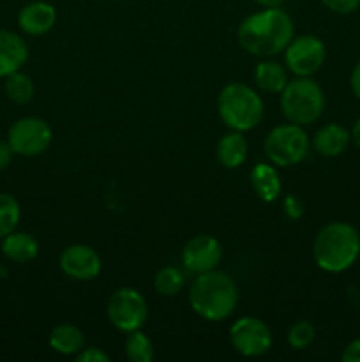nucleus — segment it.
Masks as SVG:
<instances>
[{
  "label": "nucleus",
  "mask_w": 360,
  "mask_h": 362,
  "mask_svg": "<svg viewBox=\"0 0 360 362\" xmlns=\"http://www.w3.org/2000/svg\"><path fill=\"white\" fill-rule=\"evenodd\" d=\"M240 46L256 57H274L284 52L295 37L292 16L281 7H268L244 18L236 32Z\"/></svg>",
  "instance_id": "1"
},
{
  "label": "nucleus",
  "mask_w": 360,
  "mask_h": 362,
  "mask_svg": "<svg viewBox=\"0 0 360 362\" xmlns=\"http://www.w3.org/2000/svg\"><path fill=\"white\" fill-rule=\"evenodd\" d=\"M239 290L233 278L221 271L198 274L189 290V304L194 313L208 322L226 320L235 311Z\"/></svg>",
  "instance_id": "2"
},
{
  "label": "nucleus",
  "mask_w": 360,
  "mask_h": 362,
  "mask_svg": "<svg viewBox=\"0 0 360 362\" xmlns=\"http://www.w3.org/2000/svg\"><path fill=\"white\" fill-rule=\"evenodd\" d=\"M359 255L360 233L349 223H328L314 237V262L325 272L337 274L346 271L355 264Z\"/></svg>",
  "instance_id": "3"
},
{
  "label": "nucleus",
  "mask_w": 360,
  "mask_h": 362,
  "mask_svg": "<svg viewBox=\"0 0 360 362\" xmlns=\"http://www.w3.org/2000/svg\"><path fill=\"white\" fill-rule=\"evenodd\" d=\"M217 112L222 122L233 131L254 129L263 120V99L246 83H228L217 98Z\"/></svg>",
  "instance_id": "4"
},
{
  "label": "nucleus",
  "mask_w": 360,
  "mask_h": 362,
  "mask_svg": "<svg viewBox=\"0 0 360 362\" xmlns=\"http://www.w3.org/2000/svg\"><path fill=\"white\" fill-rule=\"evenodd\" d=\"M281 108L288 122L314 124L325 112V92L311 76L289 80L281 92Z\"/></svg>",
  "instance_id": "5"
},
{
  "label": "nucleus",
  "mask_w": 360,
  "mask_h": 362,
  "mask_svg": "<svg viewBox=\"0 0 360 362\" xmlns=\"http://www.w3.org/2000/svg\"><path fill=\"white\" fill-rule=\"evenodd\" d=\"M311 148V140L299 124H282L275 126L265 138V154L272 165L288 168L302 163Z\"/></svg>",
  "instance_id": "6"
},
{
  "label": "nucleus",
  "mask_w": 360,
  "mask_h": 362,
  "mask_svg": "<svg viewBox=\"0 0 360 362\" xmlns=\"http://www.w3.org/2000/svg\"><path fill=\"white\" fill-rule=\"evenodd\" d=\"M106 311H108V318L113 327L126 334L143 327L148 317V306L145 297L138 290L129 288V286H124L112 293Z\"/></svg>",
  "instance_id": "7"
},
{
  "label": "nucleus",
  "mask_w": 360,
  "mask_h": 362,
  "mask_svg": "<svg viewBox=\"0 0 360 362\" xmlns=\"http://www.w3.org/2000/svg\"><path fill=\"white\" fill-rule=\"evenodd\" d=\"M53 140V131L39 117H23L18 119L7 133V141L14 154L25 156V158H34L42 154L49 148Z\"/></svg>",
  "instance_id": "8"
},
{
  "label": "nucleus",
  "mask_w": 360,
  "mask_h": 362,
  "mask_svg": "<svg viewBox=\"0 0 360 362\" xmlns=\"http://www.w3.org/2000/svg\"><path fill=\"white\" fill-rule=\"evenodd\" d=\"M327 49L316 35H300L289 41L284 49V64L295 76H313L321 69Z\"/></svg>",
  "instance_id": "9"
},
{
  "label": "nucleus",
  "mask_w": 360,
  "mask_h": 362,
  "mask_svg": "<svg viewBox=\"0 0 360 362\" xmlns=\"http://www.w3.org/2000/svg\"><path fill=\"white\" fill-rule=\"evenodd\" d=\"M232 346L244 357H260L272 346V332L263 320L242 317L229 327Z\"/></svg>",
  "instance_id": "10"
},
{
  "label": "nucleus",
  "mask_w": 360,
  "mask_h": 362,
  "mask_svg": "<svg viewBox=\"0 0 360 362\" xmlns=\"http://www.w3.org/2000/svg\"><path fill=\"white\" fill-rule=\"evenodd\" d=\"M59 265L66 276L76 281H92L101 274V257L87 244H73L60 253Z\"/></svg>",
  "instance_id": "11"
},
{
  "label": "nucleus",
  "mask_w": 360,
  "mask_h": 362,
  "mask_svg": "<svg viewBox=\"0 0 360 362\" xmlns=\"http://www.w3.org/2000/svg\"><path fill=\"white\" fill-rule=\"evenodd\" d=\"M221 260L222 246L212 235L193 237L182 251V265L187 272L196 276L217 269Z\"/></svg>",
  "instance_id": "12"
},
{
  "label": "nucleus",
  "mask_w": 360,
  "mask_h": 362,
  "mask_svg": "<svg viewBox=\"0 0 360 362\" xmlns=\"http://www.w3.org/2000/svg\"><path fill=\"white\" fill-rule=\"evenodd\" d=\"M56 23V9L48 2L35 0L21 7L18 14V25L28 35H42Z\"/></svg>",
  "instance_id": "13"
},
{
  "label": "nucleus",
  "mask_w": 360,
  "mask_h": 362,
  "mask_svg": "<svg viewBox=\"0 0 360 362\" xmlns=\"http://www.w3.org/2000/svg\"><path fill=\"white\" fill-rule=\"evenodd\" d=\"M28 59V46L23 37L11 30H0V78L21 69Z\"/></svg>",
  "instance_id": "14"
},
{
  "label": "nucleus",
  "mask_w": 360,
  "mask_h": 362,
  "mask_svg": "<svg viewBox=\"0 0 360 362\" xmlns=\"http://www.w3.org/2000/svg\"><path fill=\"white\" fill-rule=\"evenodd\" d=\"M352 133L341 124H327L320 127L313 138L314 151L325 158H335L348 148Z\"/></svg>",
  "instance_id": "15"
},
{
  "label": "nucleus",
  "mask_w": 360,
  "mask_h": 362,
  "mask_svg": "<svg viewBox=\"0 0 360 362\" xmlns=\"http://www.w3.org/2000/svg\"><path fill=\"white\" fill-rule=\"evenodd\" d=\"M247 152H249V144L242 131H232L224 134L215 148L217 161L229 170L242 166L247 159Z\"/></svg>",
  "instance_id": "16"
},
{
  "label": "nucleus",
  "mask_w": 360,
  "mask_h": 362,
  "mask_svg": "<svg viewBox=\"0 0 360 362\" xmlns=\"http://www.w3.org/2000/svg\"><path fill=\"white\" fill-rule=\"evenodd\" d=\"M251 186H253L254 193L258 194L260 200L267 202V204L277 200L282 184L275 165H265V163L254 165V168L251 170Z\"/></svg>",
  "instance_id": "17"
},
{
  "label": "nucleus",
  "mask_w": 360,
  "mask_h": 362,
  "mask_svg": "<svg viewBox=\"0 0 360 362\" xmlns=\"http://www.w3.org/2000/svg\"><path fill=\"white\" fill-rule=\"evenodd\" d=\"M2 253L16 264H28L39 255V243L27 232H11L2 237Z\"/></svg>",
  "instance_id": "18"
},
{
  "label": "nucleus",
  "mask_w": 360,
  "mask_h": 362,
  "mask_svg": "<svg viewBox=\"0 0 360 362\" xmlns=\"http://www.w3.org/2000/svg\"><path fill=\"white\" fill-rule=\"evenodd\" d=\"M49 346L62 356H76L85 349L83 332L73 324H60L49 332Z\"/></svg>",
  "instance_id": "19"
},
{
  "label": "nucleus",
  "mask_w": 360,
  "mask_h": 362,
  "mask_svg": "<svg viewBox=\"0 0 360 362\" xmlns=\"http://www.w3.org/2000/svg\"><path fill=\"white\" fill-rule=\"evenodd\" d=\"M254 81L258 87L270 94H281L282 88L288 83V73L284 67L274 60H263L254 69Z\"/></svg>",
  "instance_id": "20"
},
{
  "label": "nucleus",
  "mask_w": 360,
  "mask_h": 362,
  "mask_svg": "<svg viewBox=\"0 0 360 362\" xmlns=\"http://www.w3.org/2000/svg\"><path fill=\"white\" fill-rule=\"evenodd\" d=\"M6 94L16 105H27L35 94V85L28 74L16 71L6 78Z\"/></svg>",
  "instance_id": "21"
},
{
  "label": "nucleus",
  "mask_w": 360,
  "mask_h": 362,
  "mask_svg": "<svg viewBox=\"0 0 360 362\" xmlns=\"http://www.w3.org/2000/svg\"><path fill=\"white\" fill-rule=\"evenodd\" d=\"M126 356L131 362H150L155 356L154 343L140 329L129 332L126 339Z\"/></svg>",
  "instance_id": "22"
},
{
  "label": "nucleus",
  "mask_w": 360,
  "mask_h": 362,
  "mask_svg": "<svg viewBox=\"0 0 360 362\" xmlns=\"http://www.w3.org/2000/svg\"><path fill=\"white\" fill-rule=\"evenodd\" d=\"M184 283H186L184 272L179 267H173V265L159 269V272L154 278L155 290H157V293H161L164 297L176 296L184 288Z\"/></svg>",
  "instance_id": "23"
},
{
  "label": "nucleus",
  "mask_w": 360,
  "mask_h": 362,
  "mask_svg": "<svg viewBox=\"0 0 360 362\" xmlns=\"http://www.w3.org/2000/svg\"><path fill=\"white\" fill-rule=\"evenodd\" d=\"M20 218L21 211L16 198L7 193H0V239L16 230Z\"/></svg>",
  "instance_id": "24"
},
{
  "label": "nucleus",
  "mask_w": 360,
  "mask_h": 362,
  "mask_svg": "<svg viewBox=\"0 0 360 362\" xmlns=\"http://www.w3.org/2000/svg\"><path fill=\"white\" fill-rule=\"evenodd\" d=\"M316 329L309 320H299L289 327L288 331V345L293 350H304L314 341Z\"/></svg>",
  "instance_id": "25"
},
{
  "label": "nucleus",
  "mask_w": 360,
  "mask_h": 362,
  "mask_svg": "<svg viewBox=\"0 0 360 362\" xmlns=\"http://www.w3.org/2000/svg\"><path fill=\"white\" fill-rule=\"evenodd\" d=\"M321 4L335 14H352L360 7V0H321Z\"/></svg>",
  "instance_id": "26"
},
{
  "label": "nucleus",
  "mask_w": 360,
  "mask_h": 362,
  "mask_svg": "<svg viewBox=\"0 0 360 362\" xmlns=\"http://www.w3.org/2000/svg\"><path fill=\"white\" fill-rule=\"evenodd\" d=\"M76 362H109V356L102 349L97 346H88L80 354H76Z\"/></svg>",
  "instance_id": "27"
},
{
  "label": "nucleus",
  "mask_w": 360,
  "mask_h": 362,
  "mask_svg": "<svg viewBox=\"0 0 360 362\" xmlns=\"http://www.w3.org/2000/svg\"><path fill=\"white\" fill-rule=\"evenodd\" d=\"M282 205H284V212H286V216H288L289 219H293V221H295V219L302 218L304 205H302V202H300L296 197H293V194H288V197L284 198V202H282Z\"/></svg>",
  "instance_id": "28"
},
{
  "label": "nucleus",
  "mask_w": 360,
  "mask_h": 362,
  "mask_svg": "<svg viewBox=\"0 0 360 362\" xmlns=\"http://www.w3.org/2000/svg\"><path fill=\"white\" fill-rule=\"evenodd\" d=\"M342 361L344 362H360V338L353 339L342 352Z\"/></svg>",
  "instance_id": "29"
},
{
  "label": "nucleus",
  "mask_w": 360,
  "mask_h": 362,
  "mask_svg": "<svg viewBox=\"0 0 360 362\" xmlns=\"http://www.w3.org/2000/svg\"><path fill=\"white\" fill-rule=\"evenodd\" d=\"M14 151L11 148L9 141H0V170H6L13 163Z\"/></svg>",
  "instance_id": "30"
},
{
  "label": "nucleus",
  "mask_w": 360,
  "mask_h": 362,
  "mask_svg": "<svg viewBox=\"0 0 360 362\" xmlns=\"http://www.w3.org/2000/svg\"><path fill=\"white\" fill-rule=\"evenodd\" d=\"M349 85H352V90L355 94L356 99H360V62L353 67L352 78H349Z\"/></svg>",
  "instance_id": "31"
},
{
  "label": "nucleus",
  "mask_w": 360,
  "mask_h": 362,
  "mask_svg": "<svg viewBox=\"0 0 360 362\" xmlns=\"http://www.w3.org/2000/svg\"><path fill=\"white\" fill-rule=\"evenodd\" d=\"M254 2L263 7V9H268V7H281L284 0H254Z\"/></svg>",
  "instance_id": "32"
},
{
  "label": "nucleus",
  "mask_w": 360,
  "mask_h": 362,
  "mask_svg": "<svg viewBox=\"0 0 360 362\" xmlns=\"http://www.w3.org/2000/svg\"><path fill=\"white\" fill-rule=\"evenodd\" d=\"M352 140L356 147L360 148V119L353 124V129H352Z\"/></svg>",
  "instance_id": "33"
},
{
  "label": "nucleus",
  "mask_w": 360,
  "mask_h": 362,
  "mask_svg": "<svg viewBox=\"0 0 360 362\" xmlns=\"http://www.w3.org/2000/svg\"><path fill=\"white\" fill-rule=\"evenodd\" d=\"M359 258H360V255H359Z\"/></svg>",
  "instance_id": "34"
}]
</instances>
